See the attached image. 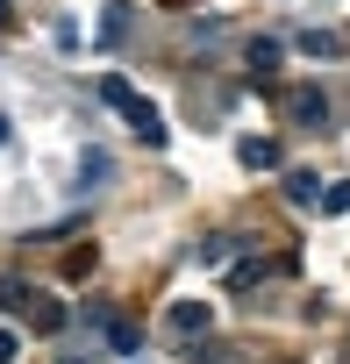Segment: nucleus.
I'll list each match as a JSON object with an SVG mask.
<instances>
[{
    "label": "nucleus",
    "instance_id": "13",
    "mask_svg": "<svg viewBox=\"0 0 350 364\" xmlns=\"http://www.w3.org/2000/svg\"><path fill=\"white\" fill-rule=\"evenodd\" d=\"M107 178V150H86V164H79V186H100Z\"/></svg>",
    "mask_w": 350,
    "mask_h": 364
},
{
    "label": "nucleus",
    "instance_id": "18",
    "mask_svg": "<svg viewBox=\"0 0 350 364\" xmlns=\"http://www.w3.org/2000/svg\"><path fill=\"white\" fill-rule=\"evenodd\" d=\"M0 143H8V114H0Z\"/></svg>",
    "mask_w": 350,
    "mask_h": 364
},
{
    "label": "nucleus",
    "instance_id": "17",
    "mask_svg": "<svg viewBox=\"0 0 350 364\" xmlns=\"http://www.w3.org/2000/svg\"><path fill=\"white\" fill-rule=\"evenodd\" d=\"M0 22H15V0H0Z\"/></svg>",
    "mask_w": 350,
    "mask_h": 364
},
{
    "label": "nucleus",
    "instance_id": "8",
    "mask_svg": "<svg viewBox=\"0 0 350 364\" xmlns=\"http://www.w3.org/2000/svg\"><path fill=\"white\" fill-rule=\"evenodd\" d=\"M322 193H329V186H322L314 171H286V200H293V208H322Z\"/></svg>",
    "mask_w": 350,
    "mask_h": 364
},
{
    "label": "nucleus",
    "instance_id": "10",
    "mask_svg": "<svg viewBox=\"0 0 350 364\" xmlns=\"http://www.w3.org/2000/svg\"><path fill=\"white\" fill-rule=\"evenodd\" d=\"M107 343H115L122 357H136V350H143V328H136V321H122V314H107Z\"/></svg>",
    "mask_w": 350,
    "mask_h": 364
},
{
    "label": "nucleus",
    "instance_id": "3",
    "mask_svg": "<svg viewBox=\"0 0 350 364\" xmlns=\"http://www.w3.org/2000/svg\"><path fill=\"white\" fill-rule=\"evenodd\" d=\"M286 114L322 136V129H329V93H322V86H293V93H286Z\"/></svg>",
    "mask_w": 350,
    "mask_h": 364
},
{
    "label": "nucleus",
    "instance_id": "6",
    "mask_svg": "<svg viewBox=\"0 0 350 364\" xmlns=\"http://www.w3.org/2000/svg\"><path fill=\"white\" fill-rule=\"evenodd\" d=\"M279 65H286V43H279V36H258V43H243V72H250V79H272Z\"/></svg>",
    "mask_w": 350,
    "mask_h": 364
},
{
    "label": "nucleus",
    "instance_id": "14",
    "mask_svg": "<svg viewBox=\"0 0 350 364\" xmlns=\"http://www.w3.org/2000/svg\"><path fill=\"white\" fill-rule=\"evenodd\" d=\"M322 208H329V215H350V186H329V193H322Z\"/></svg>",
    "mask_w": 350,
    "mask_h": 364
},
{
    "label": "nucleus",
    "instance_id": "7",
    "mask_svg": "<svg viewBox=\"0 0 350 364\" xmlns=\"http://www.w3.org/2000/svg\"><path fill=\"white\" fill-rule=\"evenodd\" d=\"M129 29H136V8H129V0H115V8H100V43H107V50H115V43H122Z\"/></svg>",
    "mask_w": 350,
    "mask_h": 364
},
{
    "label": "nucleus",
    "instance_id": "9",
    "mask_svg": "<svg viewBox=\"0 0 350 364\" xmlns=\"http://www.w3.org/2000/svg\"><path fill=\"white\" fill-rule=\"evenodd\" d=\"M236 157H243L250 171H272V164H279V143H272V136H243V143H236Z\"/></svg>",
    "mask_w": 350,
    "mask_h": 364
},
{
    "label": "nucleus",
    "instance_id": "4",
    "mask_svg": "<svg viewBox=\"0 0 350 364\" xmlns=\"http://www.w3.org/2000/svg\"><path fill=\"white\" fill-rule=\"evenodd\" d=\"M22 321H29L36 336H65V328H72V314H65V300H51V293H29V307H22Z\"/></svg>",
    "mask_w": 350,
    "mask_h": 364
},
{
    "label": "nucleus",
    "instance_id": "11",
    "mask_svg": "<svg viewBox=\"0 0 350 364\" xmlns=\"http://www.w3.org/2000/svg\"><path fill=\"white\" fill-rule=\"evenodd\" d=\"M265 272H272V264H265V257H243V264H229V272H222V279H229V286H236V293H250V286H258V279H265Z\"/></svg>",
    "mask_w": 350,
    "mask_h": 364
},
{
    "label": "nucleus",
    "instance_id": "2",
    "mask_svg": "<svg viewBox=\"0 0 350 364\" xmlns=\"http://www.w3.org/2000/svg\"><path fill=\"white\" fill-rule=\"evenodd\" d=\"M208 328H215L208 300H171V307H164V336H171V343H186V350H201V343H208Z\"/></svg>",
    "mask_w": 350,
    "mask_h": 364
},
{
    "label": "nucleus",
    "instance_id": "16",
    "mask_svg": "<svg viewBox=\"0 0 350 364\" xmlns=\"http://www.w3.org/2000/svg\"><path fill=\"white\" fill-rule=\"evenodd\" d=\"M58 364H93V357H86V350H65V357H58Z\"/></svg>",
    "mask_w": 350,
    "mask_h": 364
},
{
    "label": "nucleus",
    "instance_id": "1",
    "mask_svg": "<svg viewBox=\"0 0 350 364\" xmlns=\"http://www.w3.org/2000/svg\"><path fill=\"white\" fill-rule=\"evenodd\" d=\"M100 100H107V107H115V114H122V122H129L143 143H164V122H157V107H150V100H143L129 79H100Z\"/></svg>",
    "mask_w": 350,
    "mask_h": 364
},
{
    "label": "nucleus",
    "instance_id": "15",
    "mask_svg": "<svg viewBox=\"0 0 350 364\" xmlns=\"http://www.w3.org/2000/svg\"><path fill=\"white\" fill-rule=\"evenodd\" d=\"M15 350H22V343H15L8 328H0V364H15Z\"/></svg>",
    "mask_w": 350,
    "mask_h": 364
},
{
    "label": "nucleus",
    "instance_id": "5",
    "mask_svg": "<svg viewBox=\"0 0 350 364\" xmlns=\"http://www.w3.org/2000/svg\"><path fill=\"white\" fill-rule=\"evenodd\" d=\"M293 50H300V58H350V36H343V29H300Z\"/></svg>",
    "mask_w": 350,
    "mask_h": 364
},
{
    "label": "nucleus",
    "instance_id": "12",
    "mask_svg": "<svg viewBox=\"0 0 350 364\" xmlns=\"http://www.w3.org/2000/svg\"><path fill=\"white\" fill-rule=\"evenodd\" d=\"M29 293H36V286H22V279H0V307H8V314H22V307H29Z\"/></svg>",
    "mask_w": 350,
    "mask_h": 364
}]
</instances>
